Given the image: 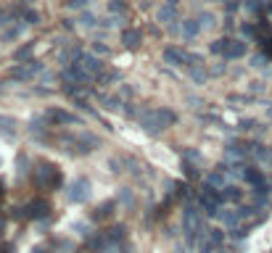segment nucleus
I'll return each instance as SVG.
<instances>
[{"instance_id":"nucleus-1","label":"nucleus","mask_w":272,"mask_h":253,"mask_svg":"<svg viewBox=\"0 0 272 253\" xmlns=\"http://www.w3.org/2000/svg\"><path fill=\"white\" fill-rule=\"evenodd\" d=\"M90 193H93L90 179L87 177H77L74 182L66 187V200H69V203H87Z\"/></svg>"},{"instance_id":"nucleus-2","label":"nucleus","mask_w":272,"mask_h":253,"mask_svg":"<svg viewBox=\"0 0 272 253\" xmlns=\"http://www.w3.org/2000/svg\"><path fill=\"white\" fill-rule=\"evenodd\" d=\"M77 63H80L82 69H85V74H90V77H101L103 71H106V63H103V58L101 56H95V53H85L82 50L80 53V58H77Z\"/></svg>"},{"instance_id":"nucleus-3","label":"nucleus","mask_w":272,"mask_h":253,"mask_svg":"<svg viewBox=\"0 0 272 253\" xmlns=\"http://www.w3.org/2000/svg\"><path fill=\"white\" fill-rule=\"evenodd\" d=\"M42 119H45V124H82V119L80 116H74L72 111H63V108H48V111L42 114Z\"/></svg>"},{"instance_id":"nucleus-4","label":"nucleus","mask_w":272,"mask_h":253,"mask_svg":"<svg viewBox=\"0 0 272 253\" xmlns=\"http://www.w3.org/2000/svg\"><path fill=\"white\" fill-rule=\"evenodd\" d=\"M156 21L167 24V27L174 24V21H180V19H177V0H167V3L161 5V8L156 11Z\"/></svg>"},{"instance_id":"nucleus-5","label":"nucleus","mask_w":272,"mask_h":253,"mask_svg":"<svg viewBox=\"0 0 272 253\" xmlns=\"http://www.w3.org/2000/svg\"><path fill=\"white\" fill-rule=\"evenodd\" d=\"M21 211H24V216H27V219H42V216H48V214H50V206H48V200H29Z\"/></svg>"},{"instance_id":"nucleus-6","label":"nucleus","mask_w":272,"mask_h":253,"mask_svg":"<svg viewBox=\"0 0 272 253\" xmlns=\"http://www.w3.org/2000/svg\"><path fill=\"white\" fill-rule=\"evenodd\" d=\"M164 61L172 66H188V53L177 45H169V48H164Z\"/></svg>"},{"instance_id":"nucleus-7","label":"nucleus","mask_w":272,"mask_h":253,"mask_svg":"<svg viewBox=\"0 0 272 253\" xmlns=\"http://www.w3.org/2000/svg\"><path fill=\"white\" fill-rule=\"evenodd\" d=\"M201 29H204V27H201V21H198L196 16H193V19H183V21H180V32H183V37H185L188 42L196 40V37L201 35Z\"/></svg>"},{"instance_id":"nucleus-8","label":"nucleus","mask_w":272,"mask_h":253,"mask_svg":"<svg viewBox=\"0 0 272 253\" xmlns=\"http://www.w3.org/2000/svg\"><path fill=\"white\" fill-rule=\"evenodd\" d=\"M249 53V45L243 40H228V50H225V61H232V58H243Z\"/></svg>"},{"instance_id":"nucleus-9","label":"nucleus","mask_w":272,"mask_h":253,"mask_svg":"<svg viewBox=\"0 0 272 253\" xmlns=\"http://www.w3.org/2000/svg\"><path fill=\"white\" fill-rule=\"evenodd\" d=\"M122 45H125V48H140V45H143V32L140 29H125L122 32Z\"/></svg>"},{"instance_id":"nucleus-10","label":"nucleus","mask_w":272,"mask_h":253,"mask_svg":"<svg viewBox=\"0 0 272 253\" xmlns=\"http://www.w3.org/2000/svg\"><path fill=\"white\" fill-rule=\"evenodd\" d=\"M241 198H243V193H241V187H238V185H225V187H222V200H230V203H241Z\"/></svg>"},{"instance_id":"nucleus-11","label":"nucleus","mask_w":272,"mask_h":253,"mask_svg":"<svg viewBox=\"0 0 272 253\" xmlns=\"http://www.w3.org/2000/svg\"><path fill=\"white\" fill-rule=\"evenodd\" d=\"M206 79H209V71H206L204 66H190V82L196 84V87L206 84Z\"/></svg>"},{"instance_id":"nucleus-12","label":"nucleus","mask_w":272,"mask_h":253,"mask_svg":"<svg viewBox=\"0 0 272 253\" xmlns=\"http://www.w3.org/2000/svg\"><path fill=\"white\" fill-rule=\"evenodd\" d=\"M196 19L201 21V27H204V29H214V27H217V16L209 14V11H198Z\"/></svg>"},{"instance_id":"nucleus-13","label":"nucleus","mask_w":272,"mask_h":253,"mask_svg":"<svg viewBox=\"0 0 272 253\" xmlns=\"http://www.w3.org/2000/svg\"><path fill=\"white\" fill-rule=\"evenodd\" d=\"M228 40H230V37H219V40H211L209 53H214V56H222V58H225V50H228Z\"/></svg>"},{"instance_id":"nucleus-14","label":"nucleus","mask_w":272,"mask_h":253,"mask_svg":"<svg viewBox=\"0 0 272 253\" xmlns=\"http://www.w3.org/2000/svg\"><path fill=\"white\" fill-rule=\"evenodd\" d=\"M98 19H95V14H90V11H82L80 14V27H87V29H95L98 27Z\"/></svg>"},{"instance_id":"nucleus-15","label":"nucleus","mask_w":272,"mask_h":253,"mask_svg":"<svg viewBox=\"0 0 272 253\" xmlns=\"http://www.w3.org/2000/svg\"><path fill=\"white\" fill-rule=\"evenodd\" d=\"M108 14L125 16L127 14V3H125V0H108Z\"/></svg>"},{"instance_id":"nucleus-16","label":"nucleus","mask_w":272,"mask_h":253,"mask_svg":"<svg viewBox=\"0 0 272 253\" xmlns=\"http://www.w3.org/2000/svg\"><path fill=\"white\" fill-rule=\"evenodd\" d=\"M24 29H27V27H24V21L19 24V27H14V29H5V32H3V42H11V40H16L19 35H24Z\"/></svg>"},{"instance_id":"nucleus-17","label":"nucleus","mask_w":272,"mask_h":253,"mask_svg":"<svg viewBox=\"0 0 272 253\" xmlns=\"http://www.w3.org/2000/svg\"><path fill=\"white\" fill-rule=\"evenodd\" d=\"M90 53L106 58V56H111V48H108V45H103V42H93V45H90Z\"/></svg>"},{"instance_id":"nucleus-18","label":"nucleus","mask_w":272,"mask_h":253,"mask_svg":"<svg viewBox=\"0 0 272 253\" xmlns=\"http://www.w3.org/2000/svg\"><path fill=\"white\" fill-rule=\"evenodd\" d=\"M32 50H35V45H21V48H16V53H14V58L16 61H24V58H29L32 56Z\"/></svg>"},{"instance_id":"nucleus-19","label":"nucleus","mask_w":272,"mask_h":253,"mask_svg":"<svg viewBox=\"0 0 272 253\" xmlns=\"http://www.w3.org/2000/svg\"><path fill=\"white\" fill-rule=\"evenodd\" d=\"M119 200L125 206H132L135 203V195H132V190H129V187H122V193H119Z\"/></svg>"},{"instance_id":"nucleus-20","label":"nucleus","mask_w":272,"mask_h":253,"mask_svg":"<svg viewBox=\"0 0 272 253\" xmlns=\"http://www.w3.org/2000/svg\"><path fill=\"white\" fill-rule=\"evenodd\" d=\"M251 66H254V69H267V58H264L262 53L251 56Z\"/></svg>"},{"instance_id":"nucleus-21","label":"nucleus","mask_w":272,"mask_h":253,"mask_svg":"<svg viewBox=\"0 0 272 253\" xmlns=\"http://www.w3.org/2000/svg\"><path fill=\"white\" fill-rule=\"evenodd\" d=\"M101 103H103V108H119V98H114V95H106V98H101Z\"/></svg>"},{"instance_id":"nucleus-22","label":"nucleus","mask_w":272,"mask_h":253,"mask_svg":"<svg viewBox=\"0 0 272 253\" xmlns=\"http://www.w3.org/2000/svg\"><path fill=\"white\" fill-rule=\"evenodd\" d=\"M225 71H228V63H225V61H219V63H214V66H211L209 74H211V77H222Z\"/></svg>"},{"instance_id":"nucleus-23","label":"nucleus","mask_w":272,"mask_h":253,"mask_svg":"<svg viewBox=\"0 0 272 253\" xmlns=\"http://www.w3.org/2000/svg\"><path fill=\"white\" fill-rule=\"evenodd\" d=\"M87 5H90V0H69V3H66V8L77 11V8H87Z\"/></svg>"},{"instance_id":"nucleus-24","label":"nucleus","mask_w":272,"mask_h":253,"mask_svg":"<svg viewBox=\"0 0 272 253\" xmlns=\"http://www.w3.org/2000/svg\"><path fill=\"white\" fill-rule=\"evenodd\" d=\"M249 90H251V93H262V90H264V82H251Z\"/></svg>"},{"instance_id":"nucleus-25","label":"nucleus","mask_w":272,"mask_h":253,"mask_svg":"<svg viewBox=\"0 0 272 253\" xmlns=\"http://www.w3.org/2000/svg\"><path fill=\"white\" fill-rule=\"evenodd\" d=\"M188 251H190V248H188V245H183V243L174 245V253H188Z\"/></svg>"},{"instance_id":"nucleus-26","label":"nucleus","mask_w":272,"mask_h":253,"mask_svg":"<svg viewBox=\"0 0 272 253\" xmlns=\"http://www.w3.org/2000/svg\"><path fill=\"white\" fill-rule=\"evenodd\" d=\"M5 24H8V16L3 14V5H0V27H5Z\"/></svg>"},{"instance_id":"nucleus-27","label":"nucleus","mask_w":272,"mask_h":253,"mask_svg":"<svg viewBox=\"0 0 272 253\" xmlns=\"http://www.w3.org/2000/svg\"><path fill=\"white\" fill-rule=\"evenodd\" d=\"M214 253H230V251H225V248H214Z\"/></svg>"},{"instance_id":"nucleus-28","label":"nucleus","mask_w":272,"mask_h":253,"mask_svg":"<svg viewBox=\"0 0 272 253\" xmlns=\"http://www.w3.org/2000/svg\"><path fill=\"white\" fill-rule=\"evenodd\" d=\"M217 3H230V0H217Z\"/></svg>"},{"instance_id":"nucleus-29","label":"nucleus","mask_w":272,"mask_h":253,"mask_svg":"<svg viewBox=\"0 0 272 253\" xmlns=\"http://www.w3.org/2000/svg\"><path fill=\"white\" fill-rule=\"evenodd\" d=\"M27 3H35V0H27Z\"/></svg>"}]
</instances>
